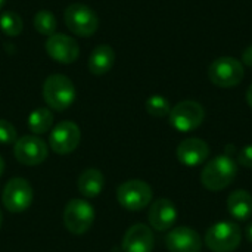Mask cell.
Instances as JSON below:
<instances>
[{
    "mask_svg": "<svg viewBox=\"0 0 252 252\" xmlns=\"http://www.w3.org/2000/svg\"><path fill=\"white\" fill-rule=\"evenodd\" d=\"M94 210L84 199H71L63 210V224L74 235L86 233L94 223Z\"/></svg>",
    "mask_w": 252,
    "mask_h": 252,
    "instance_id": "cell-8",
    "label": "cell"
},
{
    "mask_svg": "<svg viewBox=\"0 0 252 252\" xmlns=\"http://www.w3.org/2000/svg\"><path fill=\"white\" fill-rule=\"evenodd\" d=\"M56 27H58L56 18H55V15L50 10L41 9V10H38L35 13V16H34V28L41 35H47L49 37V35L55 34Z\"/></svg>",
    "mask_w": 252,
    "mask_h": 252,
    "instance_id": "cell-21",
    "label": "cell"
},
{
    "mask_svg": "<svg viewBox=\"0 0 252 252\" xmlns=\"http://www.w3.org/2000/svg\"><path fill=\"white\" fill-rule=\"evenodd\" d=\"M155 247V238L152 230L142 223L131 226L123 238L124 252H152Z\"/></svg>",
    "mask_w": 252,
    "mask_h": 252,
    "instance_id": "cell-16",
    "label": "cell"
},
{
    "mask_svg": "<svg viewBox=\"0 0 252 252\" xmlns=\"http://www.w3.org/2000/svg\"><path fill=\"white\" fill-rule=\"evenodd\" d=\"M13 154L24 165H38L47 158V145L37 136H24L15 142Z\"/></svg>",
    "mask_w": 252,
    "mask_h": 252,
    "instance_id": "cell-12",
    "label": "cell"
},
{
    "mask_svg": "<svg viewBox=\"0 0 252 252\" xmlns=\"http://www.w3.org/2000/svg\"><path fill=\"white\" fill-rule=\"evenodd\" d=\"M15 142H16L15 127L6 120H0V143L1 145H12Z\"/></svg>",
    "mask_w": 252,
    "mask_h": 252,
    "instance_id": "cell-24",
    "label": "cell"
},
{
    "mask_svg": "<svg viewBox=\"0 0 252 252\" xmlns=\"http://www.w3.org/2000/svg\"><path fill=\"white\" fill-rule=\"evenodd\" d=\"M43 99L55 111L68 109L75 100L74 83L62 74L49 75L43 84Z\"/></svg>",
    "mask_w": 252,
    "mask_h": 252,
    "instance_id": "cell-2",
    "label": "cell"
},
{
    "mask_svg": "<svg viewBox=\"0 0 252 252\" xmlns=\"http://www.w3.org/2000/svg\"><path fill=\"white\" fill-rule=\"evenodd\" d=\"M24 24L21 16L16 12L7 10L0 15V30L9 35V37H16L22 32Z\"/></svg>",
    "mask_w": 252,
    "mask_h": 252,
    "instance_id": "cell-22",
    "label": "cell"
},
{
    "mask_svg": "<svg viewBox=\"0 0 252 252\" xmlns=\"http://www.w3.org/2000/svg\"><path fill=\"white\" fill-rule=\"evenodd\" d=\"M1 223H3V216H1V211H0V227H1Z\"/></svg>",
    "mask_w": 252,
    "mask_h": 252,
    "instance_id": "cell-31",
    "label": "cell"
},
{
    "mask_svg": "<svg viewBox=\"0 0 252 252\" xmlns=\"http://www.w3.org/2000/svg\"><path fill=\"white\" fill-rule=\"evenodd\" d=\"M242 62L232 56H221L211 62L208 68L210 81L221 89H230L238 86L244 80Z\"/></svg>",
    "mask_w": 252,
    "mask_h": 252,
    "instance_id": "cell-4",
    "label": "cell"
},
{
    "mask_svg": "<svg viewBox=\"0 0 252 252\" xmlns=\"http://www.w3.org/2000/svg\"><path fill=\"white\" fill-rule=\"evenodd\" d=\"M145 106H146L148 114L152 117H157V118L167 117V115H170V111H171V105H170L168 99L164 96H159V94L151 96L146 100Z\"/></svg>",
    "mask_w": 252,
    "mask_h": 252,
    "instance_id": "cell-23",
    "label": "cell"
},
{
    "mask_svg": "<svg viewBox=\"0 0 252 252\" xmlns=\"http://www.w3.org/2000/svg\"><path fill=\"white\" fill-rule=\"evenodd\" d=\"M105 188V177L97 168H87L78 177V190L86 198H96Z\"/></svg>",
    "mask_w": 252,
    "mask_h": 252,
    "instance_id": "cell-19",
    "label": "cell"
},
{
    "mask_svg": "<svg viewBox=\"0 0 252 252\" xmlns=\"http://www.w3.org/2000/svg\"><path fill=\"white\" fill-rule=\"evenodd\" d=\"M148 220L152 229L158 232H165L171 229L177 220V210L176 205L165 198L157 199L148 211Z\"/></svg>",
    "mask_w": 252,
    "mask_h": 252,
    "instance_id": "cell-15",
    "label": "cell"
},
{
    "mask_svg": "<svg viewBox=\"0 0 252 252\" xmlns=\"http://www.w3.org/2000/svg\"><path fill=\"white\" fill-rule=\"evenodd\" d=\"M242 232L233 221H219L205 233V245L211 252H233L241 245Z\"/></svg>",
    "mask_w": 252,
    "mask_h": 252,
    "instance_id": "cell-3",
    "label": "cell"
},
{
    "mask_svg": "<svg viewBox=\"0 0 252 252\" xmlns=\"http://www.w3.org/2000/svg\"><path fill=\"white\" fill-rule=\"evenodd\" d=\"M6 1H7V0H0V9L4 6V3H6Z\"/></svg>",
    "mask_w": 252,
    "mask_h": 252,
    "instance_id": "cell-30",
    "label": "cell"
},
{
    "mask_svg": "<svg viewBox=\"0 0 252 252\" xmlns=\"http://www.w3.org/2000/svg\"><path fill=\"white\" fill-rule=\"evenodd\" d=\"M165 245L170 252H201L202 239L193 229L182 226L173 229L167 235Z\"/></svg>",
    "mask_w": 252,
    "mask_h": 252,
    "instance_id": "cell-13",
    "label": "cell"
},
{
    "mask_svg": "<svg viewBox=\"0 0 252 252\" xmlns=\"http://www.w3.org/2000/svg\"><path fill=\"white\" fill-rule=\"evenodd\" d=\"M242 62L247 65V66H251L252 68V44L248 46L244 52H242Z\"/></svg>",
    "mask_w": 252,
    "mask_h": 252,
    "instance_id": "cell-26",
    "label": "cell"
},
{
    "mask_svg": "<svg viewBox=\"0 0 252 252\" xmlns=\"http://www.w3.org/2000/svg\"><path fill=\"white\" fill-rule=\"evenodd\" d=\"M63 21L68 30L80 37H90L99 27L96 12L83 3H72L63 12Z\"/></svg>",
    "mask_w": 252,
    "mask_h": 252,
    "instance_id": "cell-5",
    "label": "cell"
},
{
    "mask_svg": "<svg viewBox=\"0 0 252 252\" xmlns=\"http://www.w3.org/2000/svg\"><path fill=\"white\" fill-rule=\"evenodd\" d=\"M238 174V164L230 155H219L207 162L201 173L202 186L211 192L226 189L233 183Z\"/></svg>",
    "mask_w": 252,
    "mask_h": 252,
    "instance_id": "cell-1",
    "label": "cell"
},
{
    "mask_svg": "<svg viewBox=\"0 0 252 252\" xmlns=\"http://www.w3.org/2000/svg\"><path fill=\"white\" fill-rule=\"evenodd\" d=\"M238 161L242 167L252 170V143L244 146L238 154Z\"/></svg>",
    "mask_w": 252,
    "mask_h": 252,
    "instance_id": "cell-25",
    "label": "cell"
},
{
    "mask_svg": "<svg viewBox=\"0 0 252 252\" xmlns=\"http://www.w3.org/2000/svg\"><path fill=\"white\" fill-rule=\"evenodd\" d=\"M81 140V131L72 121H62L55 126L49 136V145L53 152L68 155L77 149Z\"/></svg>",
    "mask_w": 252,
    "mask_h": 252,
    "instance_id": "cell-10",
    "label": "cell"
},
{
    "mask_svg": "<svg viewBox=\"0 0 252 252\" xmlns=\"http://www.w3.org/2000/svg\"><path fill=\"white\" fill-rule=\"evenodd\" d=\"M117 199L120 205L128 211H140L152 201L151 186L139 179L127 180L117 189Z\"/></svg>",
    "mask_w": 252,
    "mask_h": 252,
    "instance_id": "cell-6",
    "label": "cell"
},
{
    "mask_svg": "<svg viewBox=\"0 0 252 252\" xmlns=\"http://www.w3.org/2000/svg\"><path fill=\"white\" fill-rule=\"evenodd\" d=\"M32 198H34L32 188L22 177L10 179L6 183V186L3 189V195H1L3 205L10 213H22V211H25L31 205Z\"/></svg>",
    "mask_w": 252,
    "mask_h": 252,
    "instance_id": "cell-9",
    "label": "cell"
},
{
    "mask_svg": "<svg viewBox=\"0 0 252 252\" xmlns=\"http://www.w3.org/2000/svg\"><path fill=\"white\" fill-rule=\"evenodd\" d=\"M115 63V52L108 44H99L89 58V71L93 75H103L112 69Z\"/></svg>",
    "mask_w": 252,
    "mask_h": 252,
    "instance_id": "cell-17",
    "label": "cell"
},
{
    "mask_svg": "<svg viewBox=\"0 0 252 252\" xmlns=\"http://www.w3.org/2000/svg\"><path fill=\"white\" fill-rule=\"evenodd\" d=\"M44 46H46L47 55L55 62H59V63H65V65L72 63L80 56L78 43L66 34L55 32V34L49 35Z\"/></svg>",
    "mask_w": 252,
    "mask_h": 252,
    "instance_id": "cell-11",
    "label": "cell"
},
{
    "mask_svg": "<svg viewBox=\"0 0 252 252\" xmlns=\"http://www.w3.org/2000/svg\"><path fill=\"white\" fill-rule=\"evenodd\" d=\"M227 211L238 220L245 221L252 216V195L248 190H235L227 198Z\"/></svg>",
    "mask_w": 252,
    "mask_h": 252,
    "instance_id": "cell-18",
    "label": "cell"
},
{
    "mask_svg": "<svg viewBox=\"0 0 252 252\" xmlns=\"http://www.w3.org/2000/svg\"><path fill=\"white\" fill-rule=\"evenodd\" d=\"M247 100H248V105L252 108V84L247 90Z\"/></svg>",
    "mask_w": 252,
    "mask_h": 252,
    "instance_id": "cell-28",
    "label": "cell"
},
{
    "mask_svg": "<svg viewBox=\"0 0 252 252\" xmlns=\"http://www.w3.org/2000/svg\"><path fill=\"white\" fill-rule=\"evenodd\" d=\"M170 124L182 133H189L196 130L205 118L204 106L196 100L179 102L170 111Z\"/></svg>",
    "mask_w": 252,
    "mask_h": 252,
    "instance_id": "cell-7",
    "label": "cell"
},
{
    "mask_svg": "<svg viewBox=\"0 0 252 252\" xmlns=\"http://www.w3.org/2000/svg\"><path fill=\"white\" fill-rule=\"evenodd\" d=\"M177 159L186 167H198L210 157V148L207 142L198 137H189L180 142L177 146Z\"/></svg>",
    "mask_w": 252,
    "mask_h": 252,
    "instance_id": "cell-14",
    "label": "cell"
},
{
    "mask_svg": "<svg viewBox=\"0 0 252 252\" xmlns=\"http://www.w3.org/2000/svg\"><path fill=\"white\" fill-rule=\"evenodd\" d=\"M3 170H4V161H3V158L0 157V177H1V174H3Z\"/></svg>",
    "mask_w": 252,
    "mask_h": 252,
    "instance_id": "cell-29",
    "label": "cell"
},
{
    "mask_svg": "<svg viewBox=\"0 0 252 252\" xmlns=\"http://www.w3.org/2000/svg\"><path fill=\"white\" fill-rule=\"evenodd\" d=\"M53 124V114L47 108H38L28 117V128L34 134H43L50 130Z\"/></svg>",
    "mask_w": 252,
    "mask_h": 252,
    "instance_id": "cell-20",
    "label": "cell"
},
{
    "mask_svg": "<svg viewBox=\"0 0 252 252\" xmlns=\"http://www.w3.org/2000/svg\"><path fill=\"white\" fill-rule=\"evenodd\" d=\"M245 236H247L248 242H251L252 244V223H250V224L247 226V229H245Z\"/></svg>",
    "mask_w": 252,
    "mask_h": 252,
    "instance_id": "cell-27",
    "label": "cell"
}]
</instances>
